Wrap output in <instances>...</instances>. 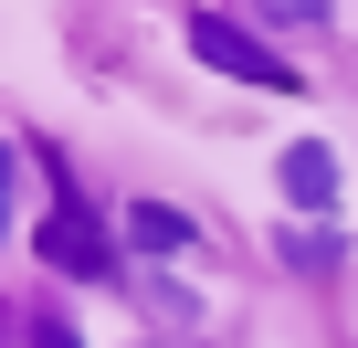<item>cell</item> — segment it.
<instances>
[{
    "instance_id": "cell-2",
    "label": "cell",
    "mask_w": 358,
    "mask_h": 348,
    "mask_svg": "<svg viewBox=\"0 0 358 348\" xmlns=\"http://www.w3.org/2000/svg\"><path fill=\"white\" fill-rule=\"evenodd\" d=\"M43 264H64V274H106V264H116V243L95 232V211H74V201H64V211L43 222Z\"/></svg>"
},
{
    "instance_id": "cell-5",
    "label": "cell",
    "mask_w": 358,
    "mask_h": 348,
    "mask_svg": "<svg viewBox=\"0 0 358 348\" xmlns=\"http://www.w3.org/2000/svg\"><path fill=\"white\" fill-rule=\"evenodd\" d=\"M32 348H74V327H64V316H43V327H32Z\"/></svg>"
},
{
    "instance_id": "cell-1",
    "label": "cell",
    "mask_w": 358,
    "mask_h": 348,
    "mask_svg": "<svg viewBox=\"0 0 358 348\" xmlns=\"http://www.w3.org/2000/svg\"><path fill=\"white\" fill-rule=\"evenodd\" d=\"M190 53L201 64H222V74H243V85H295V64H274L243 22H222V11H190Z\"/></svg>"
},
{
    "instance_id": "cell-4",
    "label": "cell",
    "mask_w": 358,
    "mask_h": 348,
    "mask_svg": "<svg viewBox=\"0 0 358 348\" xmlns=\"http://www.w3.org/2000/svg\"><path fill=\"white\" fill-rule=\"evenodd\" d=\"M127 243H137V253H179V243H190V211H169V201H137V211H127Z\"/></svg>"
},
{
    "instance_id": "cell-3",
    "label": "cell",
    "mask_w": 358,
    "mask_h": 348,
    "mask_svg": "<svg viewBox=\"0 0 358 348\" xmlns=\"http://www.w3.org/2000/svg\"><path fill=\"white\" fill-rule=\"evenodd\" d=\"M285 201H295V211H327V201H337V158H327V137H295V148H285Z\"/></svg>"
}]
</instances>
